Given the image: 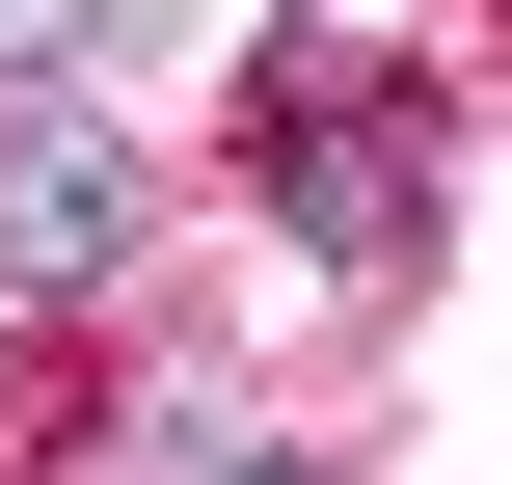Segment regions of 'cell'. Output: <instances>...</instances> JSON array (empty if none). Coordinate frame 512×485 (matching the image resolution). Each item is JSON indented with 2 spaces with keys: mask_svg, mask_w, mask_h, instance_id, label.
I'll list each match as a JSON object with an SVG mask.
<instances>
[{
  "mask_svg": "<svg viewBox=\"0 0 512 485\" xmlns=\"http://www.w3.org/2000/svg\"><path fill=\"white\" fill-rule=\"evenodd\" d=\"M270 189H297V243H324V270H405V243H432V189H459V135H432L351 27H297V54H270Z\"/></svg>",
  "mask_w": 512,
  "mask_h": 485,
  "instance_id": "obj_1",
  "label": "cell"
},
{
  "mask_svg": "<svg viewBox=\"0 0 512 485\" xmlns=\"http://www.w3.org/2000/svg\"><path fill=\"white\" fill-rule=\"evenodd\" d=\"M135 216H162V162L54 81V108H0V297H108L135 270Z\"/></svg>",
  "mask_w": 512,
  "mask_h": 485,
  "instance_id": "obj_2",
  "label": "cell"
},
{
  "mask_svg": "<svg viewBox=\"0 0 512 485\" xmlns=\"http://www.w3.org/2000/svg\"><path fill=\"white\" fill-rule=\"evenodd\" d=\"M81 54H108V0H0V108H54Z\"/></svg>",
  "mask_w": 512,
  "mask_h": 485,
  "instance_id": "obj_3",
  "label": "cell"
},
{
  "mask_svg": "<svg viewBox=\"0 0 512 485\" xmlns=\"http://www.w3.org/2000/svg\"><path fill=\"white\" fill-rule=\"evenodd\" d=\"M162 459H189V485H324V459H270V432H162Z\"/></svg>",
  "mask_w": 512,
  "mask_h": 485,
  "instance_id": "obj_4",
  "label": "cell"
}]
</instances>
